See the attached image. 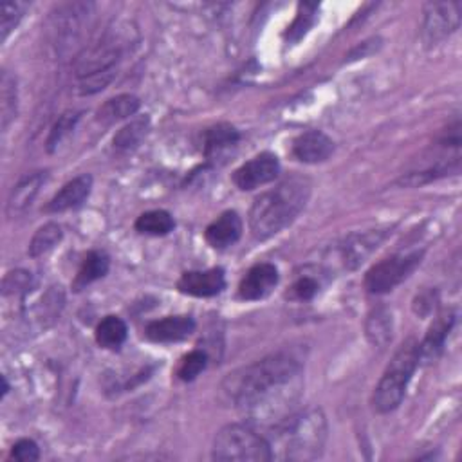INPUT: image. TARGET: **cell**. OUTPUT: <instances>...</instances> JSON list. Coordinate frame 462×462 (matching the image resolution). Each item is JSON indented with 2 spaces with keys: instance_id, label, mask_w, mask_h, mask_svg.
<instances>
[{
  "instance_id": "obj_1",
  "label": "cell",
  "mask_w": 462,
  "mask_h": 462,
  "mask_svg": "<svg viewBox=\"0 0 462 462\" xmlns=\"http://www.w3.org/2000/svg\"><path fill=\"white\" fill-rule=\"evenodd\" d=\"M302 363L291 354L267 356L230 378L237 408L255 424L281 426L295 412L304 380Z\"/></svg>"
},
{
  "instance_id": "obj_2",
  "label": "cell",
  "mask_w": 462,
  "mask_h": 462,
  "mask_svg": "<svg viewBox=\"0 0 462 462\" xmlns=\"http://www.w3.org/2000/svg\"><path fill=\"white\" fill-rule=\"evenodd\" d=\"M311 182L304 177H290L279 187L260 194L249 210V230L256 240H267L288 228L306 208Z\"/></svg>"
},
{
  "instance_id": "obj_3",
  "label": "cell",
  "mask_w": 462,
  "mask_h": 462,
  "mask_svg": "<svg viewBox=\"0 0 462 462\" xmlns=\"http://www.w3.org/2000/svg\"><path fill=\"white\" fill-rule=\"evenodd\" d=\"M274 442L286 460H315L322 455L327 441V419L320 408H307L293 414L281 426L274 428Z\"/></svg>"
},
{
  "instance_id": "obj_4",
  "label": "cell",
  "mask_w": 462,
  "mask_h": 462,
  "mask_svg": "<svg viewBox=\"0 0 462 462\" xmlns=\"http://www.w3.org/2000/svg\"><path fill=\"white\" fill-rule=\"evenodd\" d=\"M419 363V343L410 338L396 350L374 391L373 405L376 412L389 414L401 405Z\"/></svg>"
},
{
  "instance_id": "obj_5",
  "label": "cell",
  "mask_w": 462,
  "mask_h": 462,
  "mask_svg": "<svg viewBox=\"0 0 462 462\" xmlns=\"http://www.w3.org/2000/svg\"><path fill=\"white\" fill-rule=\"evenodd\" d=\"M212 457L215 460L265 462L273 458L271 442L249 424H228L214 439Z\"/></svg>"
},
{
  "instance_id": "obj_6",
  "label": "cell",
  "mask_w": 462,
  "mask_h": 462,
  "mask_svg": "<svg viewBox=\"0 0 462 462\" xmlns=\"http://www.w3.org/2000/svg\"><path fill=\"white\" fill-rule=\"evenodd\" d=\"M421 258L423 253L414 251L407 255H394L378 262L374 267L368 269L365 276L366 291L373 295H383L392 291L416 271V267L421 264Z\"/></svg>"
},
{
  "instance_id": "obj_7",
  "label": "cell",
  "mask_w": 462,
  "mask_h": 462,
  "mask_svg": "<svg viewBox=\"0 0 462 462\" xmlns=\"http://www.w3.org/2000/svg\"><path fill=\"white\" fill-rule=\"evenodd\" d=\"M460 3H432L424 8L423 37L428 46H437L460 26Z\"/></svg>"
},
{
  "instance_id": "obj_8",
  "label": "cell",
  "mask_w": 462,
  "mask_h": 462,
  "mask_svg": "<svg viewBox=\"0 0 462 462\" xmlns=\"http://www.w3.org/2000/svg\"><path fill=\"white\" fill-rule=\"evenodd\" d=\"M281 173V163L274 154L264 152L255 155L251 161L244 163L233 173V182L244 192L255 190L264 184L274 181Z\"/></svg>"
},
{
  "instance_id": "obj_9",
  "label": "cell",
  "mask_w": 462,
  "mask_h": 462,
  "mask_svg": "<svg viewBox=\"0 0 462 462\" xmlns=\"http://www.w3.org/2000/svg\"><path fill=\"white\" fill-rule=\"evenodd\" d=\"M224 288H226V279H224V271L221 267H214L208 271H189L184 273L177 282V290L182 295L199 297V298L215 297L223 293Z\"/></svg>"
},
{
  "instance_id": "obj_10",
  "label": "cell",
  "mask_w": 462,
  "mask_h": 462,
  "mask_svg": "<svg viewBox=\"0 0 462 462\" xmlns=\"http://www.w3.org/2000/svg\"><path fill=\"white\" fill-rule=\"evenodd\" d=\"M279 284V269L273 264H256L253 265L239 286V297L242 300L253 302L262 300L273 293V290Z\"/></svg>"
},
{
  "instance_id": "obj_11",
  "label": "cell",
  "mask_w": 462,
  "mask_h": 462,
  "mask_svg": "<svg viewBox=\"0 0 462 462\" xmlns=\"http://www.w3.org/2000/svg\"><path fill=\"white\" fill-rule=\"evenodd\" d=\"M334 152V141L320 132V130H309L298 136L293 143V154L298 161L316 164L327 161Z\"/></svg>"
},
{
  "instance_id": "obj_12",
  "label": "cell",
  "mask_w": 462,
  "mask_h": 462,
  "mask_svg": "<svg viewBox=\"0 0 462 462\" xmlns=\"http://www.w3.org/2000/svg\"><path fill=\"white\" fill-rule=\"evenodd\" d=\"M196 329V322L192 316H166L163 320L150 322L147 325V338L155 343H172L189 338Z\"/></svg>"
},
{
  "instance_id": "obj_13",
  "label": "cell",
  "mask_w": 462,
  "mask_h": 462,
  "mask_svg": "<svg viewBox=\"0 0 462 462\" xmlns=\"http://www.w3.org/2000/svg\"><path fill=\"white\" fill-rule=\"evenodd\" d=\"M90 189H92V177L88 173L74 177L72 181L63 184V189L47 203L46 212L62 214V212L78 208L88 197Z\"/></svg>"
},
{
  "instance_id": "obj_14",
  "label": "cell",
  "mask_w": 462,
  "mask_h": 462,
  "mask_svg": "<svg viewBox=\"0 0 462 462\" xmlns=\"http://www.w3.org/2000/svg\"><path fill=\"white\" fill-rule=\"evenodd\" d=\"M46 179H47V172H33L19 181V184L13 189V192L8 199V215L10 217L22 215L33 205Z\"/></svg>"
},
{
  "instance_id": "obj_15",
  "label": "cell",
  "mask_w": 462,
  "mask_h": 462,
  "mask_svg": "<svg viewBox=\"0 0 462 462\" xmlns=\"http://www.w3.org/2000/svg\"><path fill=\"white\" fill-rule=\"evenodd\" d=\"M453 323H455V315L451 311H448L433 320L423 343H419V361L432 363L439 357Z\"/></svg>"
},
{
  "instance_id": "obj_16",
  "label": "cell",
  "mask_w": 462,
  "mask_h": 462,
  "mask_svg": "<svg viewBox=\"0 0 462 462\" xmlns=\"http://www.w3.org/2000/svg\"><path fill=\"white\" fill-rule=\"evenodd\" d=\"M242 235V221L237 212H224L206 228V240L215 249L233 246Z\"/></svg>"
},
{
  "instance_id": "obj_17",
  "label": "cell",
  "mask_w": 462,
  "mask_h": 462,
  "mask_svg": "<svg viewBox=\"0 0 462 462\" xmlns=\"http://www.w3.org/2000/svg\"><path fill=\"white\" fill-rule=\"evenodd\" d=\"M240 136L239 130L231 125L221 123L212 127L206 132L205 139V155L208 161H221L224 159L239 143Z\"/></svg>"
},
{
  "instance_id": "obj_18",
  "label": "cell",
  "mask_w": 462,
  "mask_h": 462,
  "mask_svg": "<svg viewBox=\"0 0 462 462\" xmlns=\"http://www.w3.org/2000/svg\"><path fill=\"white\" fill-rule=\"evenodd\" d=\"M109 265H111V262H109V256L105 253H102V251H90L85 256L81 267L78 269V274H76V279L72 282L74 291H81L88 284L104 279V276L109 271Z\"/></svg>"
},
{
  "instance_id": "obj_19",
  "label": "cell",
  "mask_w": 462,
  "mask_h": 462,
  "mask_svg": "<svg viewBox=\"0 0 462 462\" xmlns=\"http://www.w3.org/2000/svg\"><path fill=\"white\" fill-rule=\"evenodd\" d=\"M139 100L132 95H122L113 100H107L100 111H98V120L104 123H114L125 118L134 116L139 111Z\"/></svg>"
},
{
  "instance_id": "obj_20",
  "label": "cell",
  "mask_w": 462,
  "mask_h": 462,
  "mask_svg": "<svg viewBox=\"0 0 462 462\" xmlns=\"http://www.w3.org/2000/svg\"><path fill=\"white\" fill-rule=\"evenodd\" d=\"M127 334H129L127 323L118 316H107L97 327L98 345L104 349H109V350L120 349L125 343Z\"/></svg>"
},
{
  "instance_id": "obj_21",
  "label": "cell",
  "mask_w": 462,
  "mask_h": 462,
  "mask_svg": "<svg viewBox=\"0 0 462 462\" xmlns=\"http://www.w3.org/2000/svg\"><path fill=\"white\" fill-rule=\"evenodd\" d=\"M382 235L380 233H368L363 237H356L352 239L345 248H343V260L347 267H356L363 262L365 256L371 255L378 244L382 242Z\"/></svg>"
},
{
  "instance_id": "obj_22",
  "label": "cell",
  "mask_w": 462,
  "mask_h": 462,
  "mask_svg": "<svg viewBox=\"0 0 462 462\" xmlns=\"http://www.w3.org/2000/svg\"><path fill=\"white\" fill-rule=\"evenodd\" d=\"M148 130H150V120L147 116L130 122L114 136V141H113L114 148H118L122 152L138 148L141 145V141L147 138Z\"/></svg>"
},
{
  "instance_id": "obj_23",
  "label": "cell",
  "mask_w": 462,
  "mask_h": 462,
  "mask_svg": "<svg viewBox=\"0 0 462 462\" xmlns=\"http://www.w3.org/2000/svg\"><path fill=\"white\" fill-rule=\"evenodd\" d=\"M173 228H175L173 217H172L168 212H164V210L147 212V214L139 215L138 221H136V230H138L139 233L154 235V237L168 235Z\"/></svg>"
},
{
  "instance_id": "obj_24",
  "label": "cell",
  "mask_w": 462,
  "mask_h": 462,
  "mask_svg": "<svg viewBox=\"0 0 462 462\" xmlns=\"http://www.w3.org/2000/svg\"><path fill=\"white\" fill-rule=\"evenodd\" d=\"M63 233H62V228L56 224V223H47L44 224L31 239V244H29V255L33 258H38V256H44L47 255L49 251H53L60 240H62Z\"/></svg>"
},
{
  "instance_id": "obj_25",
  "label": "cell",
  "mask_w": 462,
  "mask_h": 462,
  "mask_svg": "<svg viewBox=\"0 0 462 462\" xmlns=\"http://www.w3.org/2000/svg\"><path fill=\"white\" fill-rule=\"evenodd\" d=\"M366 336L374 345L385 347L392 338V318L385 309L374 311L366 322Z\"/></svg>"
},
{
  "instance_id": "obj_26",
  "label": "cell",
  "mask_w": 462,
  "mask_h": 462,
  "mask_svg": "<svg viewBox=\"0 0 462 462\" xmlns=\"http://www.w3.org/2000/svg\"><path fill=\"white\" fill-rule=\"evenodd\" d=\"M0 111H3V129H6L17 114V85L15 78L4 71L3 72V81H0Z\"/></svg>"
},
{
  "instance_id": "obj_27",
  "label": "cell",
  "mask_w": 462,
  "mask_h": 462,
  "mask_svg": "<svg viewBox=\"0 0 462 462\" xmlns=\"http://www.w3.org/2000/svg\"><path fill=\"white\" fill-rule=\"evenodd\" d=\"M316 12H318V4H309V3H302L298 6V13L295 22L288 28L286 31V38L288 42H298L300 38H304L307 35V31L313 28L315 19H316Z\"/></svg>"
},
{
  "instance_id": "obj_28",
  "label": "cell",
  "mask_w": 462,
  "mask_h": 462,
  "mask_svg": "<svg viewBox=\"0 0 462 462\" xmlns=\"http://www.w3.org/2000/svg\"><path fill=\"white\" fill-rule=\"evenodd\" d=\"M208 365V356L203 350H192L189 356H184L179 368L177 378L181 382H194Z\"/></svg>"
},
{
  "instance_id": "obj_29",
  "label": "cell",
  "mask_w": 462,
  "mask_h": 462,
  "mask_svg": "<svg viewBox=\"0 0 462 462\" xmlns=\"http://www.w3.org/2000/svg\"><path fill=\"white\" fill-rule=\"evenodd\" d=\"M28 10V4L24 3H6L0 4V33H3V40L10 37V33L19 26L24 13Z\"/></svg>"
},
{
  "instance_id": "obj_30",
  "label": "cell",
  "mask_w": 462,
  "mask_h": 462,
  "mask_svg": "<svg viewBox=\"0 0 462 462\" xmlns=\"http://www.w3.org/2000/svg\"><path fill=\"white\" fill-rule=\"evenodd\" d=\"M80 118H81L80 113H65V114L60 116V120L55 123V127L49 134V139H47V150L49 152H55L72 134Z\"/></svg>"
},
{
  "instance_id": "obj_31",
  "label": "cell",
  "mask_w": 462,
  "mask_h": 462,
  "mask_svg": "<svg viewBox=\"0 0 462 462\" xmlns=\"http://www.w3.org/2000/svg\"><path fill=\"white\" fill-rule=\"evenodd\" d=\"M31 273L28 271H12L6 274V279L3 282V295H26L31 290Z\"/></svg>"
},
{
  "instance_id": "obj_32",
  "label": "cell",
  "mask_w": 462,
  "mask_h": 462,
  "mask_svg": "<svg viewBox=\"0 0 462 462\" xmlns=\"http://www.w3.org/2000/svg\"><path fill=\"white\" fill-rule=\"evenodd\" d=\"M318 290H320V286H318L316 279H313V276H302V279H298L291 286L288 298L298 300V302H309L318 295Z\"/></svg>"
},
{
  "instance_id": "obj_33",
  "label": "cell",
  "mask_w": 462,
  "mask_h": 462,
  "mask_svg": "<svg viewBox=\"0 0 462 462\" xmlns=\"http://www.w3.org/2000/svg\"><path fill=\"white\" fill-rule=\"evenodd\" d=\"M12 457L19 462H35L40 458V449L37 446L35 441L31 439H21L13 449H12Z\"/></svg>"
}]
</instances>
